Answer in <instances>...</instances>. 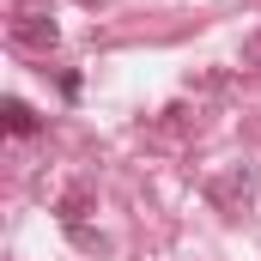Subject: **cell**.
<instances>
[{"label": "cell", "mask_w": 261, "mask_h": 261, "mask_svg": "<svg viewBox=\"0 0 261 261\" xmlns=\"http://www.w3.org/2000/svg\"><path fill=\"white\" fill-rule=\"evenodd\" d=\"M12 43H24V49H55V43H61V24H55V18H18V24H12Z\"/></svg>", "instance_id": "cell-1"}, {"label": "cell", "mask_w": 261, "mask_h": 261, "mask_svg": "<svg viewBox=\"0 0 261 261\" xmlns=\"http://www.w3.org/2000/svg\"><path fill=\"white\" fill-rule=\"evenodd\" d=\"M43 128V116L24 103V97H6V134H18V140H31V134Z\"/></svg>", "instance_id": "cell-2"}]
</instances>
